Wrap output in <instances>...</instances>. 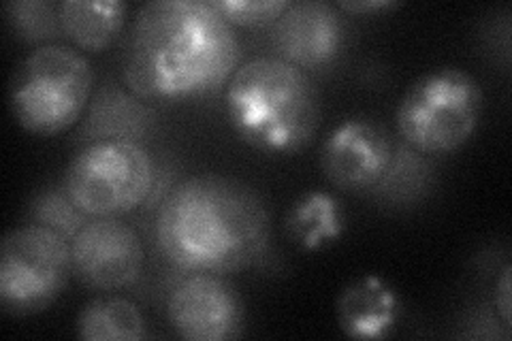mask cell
I'll return each instance as SVG.
<instances>
[{
  "label": "cell",
  "mask_w": 512,
  "mask_h": 341,
  "mask_svg": "<svg viewBox=\"0 0 512 341\" xmlns=\"http://www.w3.org/2000/svg\"><path fill=\"white\" fill-rule=\"evenodd\" d=\"M239 39L212 0H150L122 50L124 84L146 103L203 99L237 71Z\"/></svg>",
  "instance_id": "obj_1"
},
{
  "label": "cell",
  "mask_w": 512,
  "mask_h": 341,
  "mask_svg": "<svg viewBox=\"0 0 512 341\" xmlns=\"http://www.w3.org/2000/svg\"><path fill=\"white\" fill-rule=\"evenodd\" d=\"M154 235L165 261L184 273H235L269 250L263 197L227 175L203 173L175 184L158 207Z\"/></svg>",
  "instance_id": "obj_2"
},
{
  "label": "cell",
  "mask_w": 512,
  "mask_h": 341,
  "mask_svg": "<svg viewBox=\"0 0 512 341\" xmlns=\"http://www.w3.org/2000/svg\"><path fill=\"white\" fill-rule=\"evenodd\" d=\"M224 107L235 135L271 156L301 152L320 124L314 81L278 56L239 64L224 90Z\"/></svg>",
  "instance_id": "obj_3"
},
{
  "label": "cell",
  "mask_w": 512,
  "mask_h": 341,
  "mask_svg": "<svg viewBox=\"0 0 512 341\" xmlns=\"http://www.w3.org/2000/svg\"><path fill=\"white\" fill-rule=\"evenodd\" d=\"M94 90V69L86 54L52 43L35 47L15 67L9 107L26 133L54 137L84 118Z\"/></svg>",
  "instance_id": "obj_4"
},
{
  "label": "cell",
  "mask_w": 512,
  "mask_h": 341,
  "mask_svg": "<svg viewBox=\"0 0 512 341\" xmlns=\"http://www.w3.org/2000/svg\"><path fill=\"white\" fill-rule=\"evenodd\" d=\"M483 88L459 67H438L414 79L399 101L397 133L412 150L442 156L459 150L480 122Z\"/></svg>",
  "instance_id": "obj_5"
},
{
  "label": "cell",
  "mask_w": 512,
  "mask_h": 341,
  "mask_svg": "<svg viewBox=\"0 0 512 341\" xmlns=\"http://www.w3.org/2000/svg\"><path fill=\"white\" fill-rule=\"evenodd\" d=\"M156 180V165L143 143L103 139L79 148L62 186L90 218H118L146 205Z\"/></svg>",
  "instance_id": "obj_6"
},
{
  "label": "cell",
  "mask_w": 512,
  "mask_h": 341,
  "mask_svg": "<svg viewBox=\"0 0 512 341\" xmlns=\"http://www.w3.org/2000/svg\"><path fill=\"white\" fill-rule=\"evenodd\" d=\"M73 275L71 241L39 224H20L0 243V305L11 316L45 312Z\"/></svg>",
  "instance_id": "obj_7"
},
{
  "label": "cell",
  "mask_w": 512,
  "mask_h": 341,
  "mask_svg": "<svg viewBox=\"0 0 512 341\" xmlns=\"http://www.w3.org/2000/svg\"><path fill=\"white\" fill-rule=\"evenodd\" d=\"M173 331L188 341H229L246 327L237 290L218 273L195 271L173 284L167 299Z\"/></svg>",
  "instance_id": "obj_8"
},
{
  "label": "cell",
  "mask_w": 512,
  "mask_h": 341,
  "mask_svg": "<svg viewBox=\"0 0 512 341\" xmlns=\"http://www.w3.org/2000/svg\"><path fill=\"white\" fill-rule=\"evenodd\" d=\"M146 252L137 231L120 218H92L71 239V267L90 290H122L143 273Z\"/></svg>",
  "instance_id": "obj_9"
},
{
  "label": "cell",
  "mask_w": 512,
  "mask_h": 341,
  "mask_svg": "<svg viewBox=\"0 0 512 341\" xmlns=\"http://www.w3.org/2000/svg\"><path fill=\"white\" fill-rule=\"evenodd\" d=\"M395 143L387 128L370 118H348L327 135L320 169L344 192H370L387 171Z\"/></svg>",
  "instance_id": "obj_10"
},
{
  "label": "cell",
  "mask_w": 512,
  "mask_h": 341,
  "mask_svg": "<svg viewBox=\"0 0 512 341\" xmlns=\"http://www.w3.org/2000/svg\"><path fill=\"white\" fill-rule=\"evenodd\" d=\"M280 60L301 71H323L344 52L346 24L342 11L323 0L291 3L271 28Z\"/></svg>",
  "instance_id": "obj_11"
},
{
  "label": "cell",
  "mask_w": 512,
  "mask_h": 341,
  "mask_svg": "<svg viewBox=\"0 0 512 341\" xmlns=\"http://www.w3.org/2000/svg\"><path fill=\"white\" fill-rule=\"evenodd\" d=\"M158 131V113L128 88L103 84L94 90L73 135L75 148L103 139H128L146 145Z\"/></svg>",
  "instance_id": "obj_12"
},
{
  "label": "cell",
  "mask_w": 512,
  "mask_h": 341,
  "mask_svg": "<svg viewBox=\"0 0 512 341\" xmlns=\"http://www.w3.org/2000/svg\"><path fill=\"white\" fill-rule=\"evenodd\" d=\"M335 312L344 335L352 339H382L395 329L402 314V299L378 275H365L342 290Z\"/></svg>",
  "instance_id": "obj_13"
},
{
  "label": "cell",
  "mask_w": 512,
  "mask_h": 341,
  "mask_svg": "<svg viewBox=\"0 0 512 341\" xmlns=\"http://www.w3.org/2000/svg\"><path fill=\"white\" fill-rule=\"evenodd\" d=\"M58 13L64 39L79 52L99 54L122 37L128 5L124 0H62Z\"/></svg>",
  "instance_id": "obj_14"
},
{
  "label": "cell",
  "mask_w": 512,
  "mask_h": 341,
  "mask_svg": "<svg viewBox=\"0 0 512 341\" xmlns=\"http://www.w3.org/2000/svg\"><path fill=\"white\" fill-rule=\"evenodd\" d=\"M434 182V162L402 141L395 145L387 171L365 197L389 209H408L429 197Z\"/></svg>",
  "instance_id": "obj_15"
},
{
  "label": "cell",
  "mask_w": 512,
  "mask_h": 341,
  "mask_svg": "<svg viewBox=\"0 0 512 341\" xmlns=\"http://www.w3.org/2000/svg\"><path fill=\"white\" fill-rule=\"evenodd\" d=\"M75 331L86 341H139L148 339V322L139 307L124 297H99L77 314Z\"/></svg>",
  "instance_id": "obj_16"
},
{
  "label": "cell",
  "mask_w": 512,
  "mask_h": 341,
  "mask_svg": "<svg viewBox=\"0 0 512 341\" xmlns=\"http://www.w3.org/2000/svg\"><path fill=\"white\" fill-rule=\"evenodd\" d=\"M284 229L303 250H318L344 233L342 207L329 192L310 190L288 209Z\"/></svg>",
  "instance_id": "obj_17"
},
{
  "label": "cell",
  "mask_w": 512,
  "mask_h": 341,
  "mask_svg": "<svg viewBox=\"0 0 512 341\" xmlns=\"http://www.w3.org/2000/svg\"><path fill=\"white\" fill-rule=\"evenodd\" d=\"M13 37L26 45H52L64 37L58 3L50 0H9L3 7Z\"/></svg>",
  "instance_id": "obj_18"
},
{
  "label": "cell",
  "mask_w": 512,
  "mask_h": 341,
  "mask_svg": "<svg viewBox=\"0 0 512 341\" xmlns=\"http://www.w3.org/2000/svg\"><path fill=\"white\" fill-rule=\"evenodd\" d=\"M88 214H84L79 205L71 199V194L64 186H45L32 194L26 205V220L32 224L45 226L60 237L71 241L88 222Z\"/></svg>",
  "instance_id": "obj_19"
},
{
  "label": "cell",
  "mask_w": 512,
  "mask_h": 341,
  "mask_svg": "<svg viewBox=\"0 0 512 341\" xmlns=\"http://www.w3.org/2000/svg\"><path fill=\"white\" fill-rule=\"evenodd\" d=\"M212 5L233 28L274 24L291 5L288 0H212Z\"/></svg>",
  "instance_id": "obj_20"
},
{
  "label": "cell",
  "mask_w": 512,
  "mask_h": 341,
  "mask_svg": "<svg viewBox=\"0 0 512 341\" xmlns=\"http://www.w3.org/2000/svg\"><path fill=\"white\" fill-rule=\"evenodd\" d=\"M335 7L348 15H378L382 11L402 7V3L399 0H340Z\"/></svg>",
  "instance_id": "obj_21"
},
{
  "label": "cell",
  "mask_w": 512,
  "mask_h": 341,
  "mask_svg": "<svg viewBox=\"0 0 512 341\" xmlns=\"http://www.w3.org/2000/svg\"><path fill=\"white\" fill-rule=\"evenodd\" d=\"M510 275H512V267L506 263L500 280L495 282V312H498L500 320L504 327L510 329Z\"/></svg>",
  "instance_id": "obj_22"
}]
</instances>
